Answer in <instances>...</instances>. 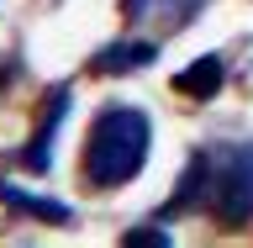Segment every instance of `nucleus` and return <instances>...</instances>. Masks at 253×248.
Masks as SVG:
<instances>
[{
	"label": "nucleus",
	"instance_id": "obj_1",
	"mask_svg": "<svg viewBox=\"0 0 253 248\" xmlns=\"http://www.w3.org/2000/svg\"><path fill=\"white\" fill-rule=\"evenodd\" d=\"M148 143H153V127H148L142 111L106 106L90 122V138H84V185H95V190L126 185V180L142 169Z\"/></svg>",
	"mask_w": 253,
	"mask_h": 248
},
{
	"label": "nucleus",
	"instance_id": "obj_2",
	"mask_svg": "<svg viewBox=\"0 0 253 248\" xmlns=\"http://www.w3.org/2000/svg\"><path fill=\"white\" fill-rule=\"evenodd\" d=\"M195 164H201V211L216 227H243L253 217V148L211 143L195 153Z\"/></svg>",
	"mask_w": 253,
	"mask_h": 248
},
{
	"label": "nucleus",
	"instance_id": "obj_3",
	"mask_svg": "<svg viewBox=\"0 0 253 248\" xmlns=\"http://www.w3.org/2000/svg\"><path fill=\"white\" fill-rule=\"evenodd\" d=\"M63 106H69V90L58 85V90L47 95V116H42V127H37V138L21 148V164H27V169H37V174L47 169V158H53V132H58V122H63Z\"/></svg>",
	"mask_w": 253,
	"mask_h": 248
},
{
	"label": "nucleus",
	"instance_id": "obj_4",
	"mask_svg": "<svg viewBox=\"0 0 253 248\" xmlns=\"http://www.w3.org/2000/svg\"><path fill=\"white\" fill-rule=\"evenodd\" d=\"M174 90L190 95V100H211V95L221 90V58L206 53V58H195L190 69H179V74H174Z\"/></svg>",
	"mask_w": 253,
	"mask_h": 248
},
{
	"label": "nucleus",
	"instance_id": "obj_5",
	"mask_svg": "<svg viewBox=\"0 0 253 248\" xmlns=\"http://www.w3.org/2000/svg\"><path fill=\"white\" fill-rule=\"evenodd\" d=\"M0 201L11 206V211H21V217L53 222V227H63V222H69V206H63V201H42V196H27V190L5 185V180H0Z\"/></svg>",
	"mask_w": 253,
	"mask_h": 248
},
{
	"label": "nucleus",
	"instance_id": "obj_6",
	"mask_svg": "<svg viewBox=\"0 0 253 248\" xmlns=\"http://www.w3.org/2000/svg\"><path fill=\"white\" fill-rule=\"evenodd\" d=\"M148 58H158L153 43H116V48H106V53L95 58V74H132V69H142Z\"/></svg>",
	"mask_w": 253,
	"mask_h": 248
},
{
	"label": "nucleus",
	"instance_id": "obj_7",
	"mask_svg": "<svg viewBox=\"0 0 253 248\" xmlns=\"http://www.w3.org/2000/svg\"><path fill=\"white\" fill-rule=\"evenodd\" d=\"M122 243L126 248H169V233H164V222H148V227H132Z\"/></svg>",
	"mask_w": 253,
	"mask_h": 248
},
{
	"label": "nucleus",
	"instance_id": "obj_8",
	"mask_svg": "<svg viewBox=\"0 0 253 248\" xmlns=\"http://www.w3.org/2000/svg\"><path fill=\"white\" fill-rule=\"evenodd\" d=\"M142 11V0H126V16H137Z\"/></svg>",
	"mask_w": 253,
	"mask_h": 248
}]
</instances>
